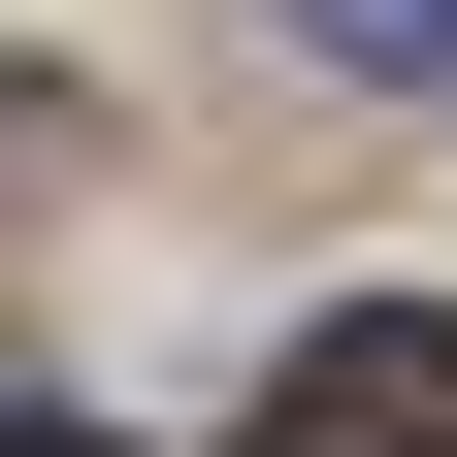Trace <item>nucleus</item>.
Here are the masks:
<instances>
[{"mask_svg":"<svg viewBox=\"0 0 457 457\" xmlns=\"http://www.w3.org/2000/svg\"><path fill=\"white\" fill-rule=\"evenodd\" d=\"M0 457H98V425H0Z\"/></svg>","mask_w":457,"mask_h":457,"instance_id":"nucleus-3","label":"nucleus"},{"mask_svg":"<svg viewBox=\"0 0 457 457\" xmlns=\"http://www.w3.org/2000/svg\"><path fill=\"white\" fill-rule=\"evenodd\" d=\"M262 457H457V327L425 295H327L295 360H262Z\"/></svg>","mask_w":457,"mask_h":457,"instance_id":"nucleus-1","label":"nucleus"},{"mask_svg":"<svg viewBox=\"0 0 457 457\" xmlns=\"http://www.w3.org/2000/svg\"><path fill=\"white\" fill-rule=\"evenodd\" d=\"M327 66H392V98H457V0H295Z\"/></svg>","mask_w":457,"mask_h":457,"instance_id":"nucleus-2","label":"nucleus"}]
</instances>
